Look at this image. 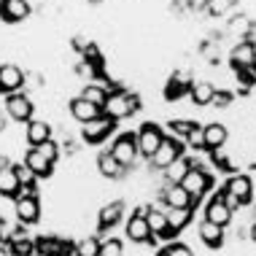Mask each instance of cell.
I'll return each instance as SVG.
<instances>
[{
  "label": "cell",
  "instance_id": "6da1fadb",
  "mask_svg": "<svg viewBox=\"0 0 256 256\" xmlns=\"http://www.w3.org/2000/svg\"><path fill=\"white\" fill-rule=\"evenodd\" d=\"M189 162H192V168H189V172L184 176V181L178 184V186H181L186 194L192 197V205H197L200 200L208 194V189H210L213 181H210V176L205 172V168L197 162V159H189Z\"/></svg>",
  "mask_w": 256,
  "mask_h": 256
},
{
  "label": "cell",
  "instance_id": "7a4b0ae2",
  "mask_svg": "<svg viewBox=\"0 0 256 256\" xmlns=\"http://www.w3.org/2000/svg\"><path fill=\"white\" fill-rule=\"evenodd\" d=\"M135 110H138V98L119 89V92H108V100L102 106V116H108L110 122H119V119L132 116Z\"/></svg>",
  "mask_w": 256,
  "mask_h": 256
},
{
  "label": "cell",
  "instance_id": "3957f363",
  "mask_svg": "<svg viewBox=\"0 0 256 256\" xmlns=\"http://www.w3.org/2000/svg\"><path fill=\"white\" fill-rule=\"evenodd\" d=\"M184 148H186V146L181 143V138H168V135H164L162 143H159V148L154 151V156L148 159V168L164 170L168 164H172L176 159L184 156Z\"/></svg>",
  "mask_w": 256,
  "mask_h": 256
},
{
  "label": "cell",
  "instance_id": "277c9868",
  "mask_svg": "<svg viewBox=\"0 0 256 256\" xmlns=\"http://www.w3.org/2000/svg\"><path fill=\"white\" fill-rule=\"evenodd\" d=\"M108 151H110V156H114V159L122 164L124 170H127V168H132V164H135V159L140 156V154H138V143H135V135H132V132H124V135H119L114 143H110V148H108Z\"/></svg>",
  "mask_w": 256,
  "mask_h": 256
},
{
  "label": "cell",
  "instance_id": "5b68a950",
  "mask_svg": "<svg viewBox=\"0 0 256 256\" xmlns=\"http://www.w3.org/2000/svg\"><path fill=\"white\" fill-rule=\"evenodd\" d=\"M162 138H164L162 127H159V124H154V122H146L140 130H138V135H135L138 154L151 159V156H154V151L159 148V143H162Z\"/></svg>",
  "mask_w": 256,
  "mask_h": 256
},
{
  "label": "cell",
  "instance_id": "8992f818",
  "mask_svg": "<svg viewBox=\"0 0 256 256\" xmlns=\"http://www.w3.org/2000/svg\"><path fill=\"white\" fill-rule=\"evenodd\" d=\"M127 240L130 243H156V238H151L148 232V224H146V208H140V210H135L132 216L127 218Z\"/></svg>",
  "mask_w": 256,
  "mask_h": 256
},
{
  "label": "cell",
  "instance_id": "52a82bcc",
  "mask_svg": "<svg viewBox=\"0 0 256 256\" xmlns=\"http://www.w3.org/2000/svg\"><path fill=\"white\" fill-rule=\"evenodd\" d=\"M6 110H8V116L14 122H30L36 106H32V100L24 92H14L6 98Z\"/></svg>",
  "mask_w": 256,
  "mask_h": 256
},
{
  "label": "cell",
  "instance_id": "ba28073f",
  "mask_svg": "<svg viewBox=\"0 0 256 256\" xmlns=\"http://www.w3.org/2000/svg\"><path fill=\"white\" fill-rule=\"evenodd\" d=\"M116 127V122H110L108 116H98V119H92V122H86L84 124V130H81V135H84V140L86 143H92V146H98V143H102L106 138L110 135V130Z\"/></svg>",
  "mask_w": 256,
  "mask_h": 256
},
{
  "label": "cell",
  "instance_id": "9c48e42d",
  "mask_svg": "<svg viewBox=\"0 0 256 256\" xmlns=\"http://www.w3.org/2000/svg\"><path fill=\"white\" fill-rule=\"evenodd\" d=\"M226 140H230V130H226V124L210 122V124H205V127H202V148L205 151L224 148Z\"/></svg>",
  "mask_w": 256,
  "mask_h": 256
},
{
  "label": "cell",
  "instance_id": "30bf717a",
  "mask_svg": "<svg viewBox=\"0 0 256 256\" xmlns=\"http://www.w3.org/2000/svg\"><path fill=\"white\" fill-rule=\"evenodd\" d=\"M232 216H234V213L224 205V192L213 194V197H210V202L205 205V221H210V224L226 226V224L232 221Z\"/></svg>",
  "mask_w": 256,
  "mask_h": 256
},
{
  "label": "cell",
  "instance_id": "8fae6325",
  "mask_svg": "<svg viewBox=\"0 0 256 256\" xmlns=\"http://www.w3.org/2000/svg\"><path fill=\"white\" fill-rule=\"evenodd\" d=\"M146 224H148L151 238H156V240H172L176 238V232L168 226V213L164 210H156V208L146 210Z\"/></svg>",
  "mask_w": 256,
  "mask_h": 256
},
{
  "label": "cell",
  "instance_id": "7c38bea8",
  "mask_svg": "<svg viewBox=\"0 0 256 256\" xmlns=\"http://www.w3.org/2000/svg\"><path fill=\"white\" fill-rule=\"evenodd\" d=\"M24 86V73L19 65H0V92L3 94H14Z\"/></svg>",
  "mask_w": 256,
  "mask_h": 256
},
{
  "label": "cell",
  "instance_id": "4fadbf2b",
  "mask_svg": "<svg viewBox=\"0 0 256 256\" xmlns=\"http://www.w3.org/2000/svg\"><path fill=\"white\" fill-rule=\"evenodd\" d=\"M14 210H16L19 224H36V221L40 218L38 197H16L14 200Z\"/></svg>",
  "mask_w": 256,
  "mask_h": 256
},
{
  "label": "cell",
  "instance_id": "5bb4252c",
  "mask_svg": "<svg viewBox=\"0 0 256 256\" xmlns=\"http://www.w3.org/2000/svg\"><path fill=\"white\" fill-rule=\"evenodd\" d=\"M224 192L232 194L240 205H246V202H251V197H254V184H251L248 176H232L230 181H226Z\"/></svg>",
  "mask_w": 256,
  "mask_h": 256
},
{
  "label": "cell",
  "instance_id": "9a60e30c",
  "mask_svg": "<svg viewBox=\"0 0 256 256\" xmlns=\"http://www.w3.org/2000/svg\"><path fill=\"white\" fill-rule=\"evenodd\" d=\"M24 138L32 148H38L40 143L52 140V124L46 119H30L27 122V130H24Z\"/></svg>",
  "mask_w": 256,
  "mask_h": 256
},
{
  "label": "cell",
  "instance_id": "2e32d148",
  "mask_svg": "<svg viewBox=\"0 0 256 256\" xmlns=\"http://www.w3.org/2000/svg\"><path fill=\"white\" fill-rule=\"evenodd\" d=\"M254 54H256V44H251V40H240L230 54L232 68L234 70H248V68L254 65Z\"/></svg>",
  "mask_w": 256,
  "mask_h": 256
},
{
  "label": "cell",
  "instance_id": "e0dca14e",
  "mask_svg": "<svg viewBox=\"0 0 256 256\" xmlns=\"http://www.w3.org/2000/svg\"><path fill=\"white\" fill-rule=\"evenodd\" d=\"M162 202L168 205V210H181V208H192V197L178 184H164Z\"/></svg>",
  "mask_w": 256,
  "mask_h": 256
},
{
  "label": "cell",
  "instance_id": "ac0fdd59",
  "mask_svg": "<svg viewBox=\"0 0 256 256\" xmlns=\"http://www.w3.org/2000/svg\"><path fill=\"white\" fill-rule=\"evenodd\" d=\"M0 16L6 22H22L30 16V3L27 0H0Z\"/></svg>",
  "mask_w": 256,
  "mask_h": 256
},
{
  "label": "cell",
  "instance_id": "d6986e66",
  "mask_svg": "<svg viewBox=\"0 0 256 256\" xmlns=\"http://www.w3.org/2000/svg\"><path fill=\"white\" fill-rule=\"evenodd\" d=\"M122 213H124V202H119V200H116V202L102 205V208H100V216H98V226H100V232H108L110 226L119 224Z\"/></svg>",
  "mask_w": 256,
  "mask_h": 256
},
{
  "label": "cell",
  "instance_id": "ffe728a7",
  "mask_svg": "<svg viewBox=\"0 0 256 256\" xmlns=\"http://www.w3.org/2000/svg\"><path fill=\"white\" fill-rule=\"evenodd\" d=\"M24 164H27L32 172H36V178H49L52 172H54V164H52L46 156H40L38 148H30V151H27V154H24Z\"/></svg>",
  "mask_w": 256,
  "mask_h": 256
},
{
  "label": "cell",
  "instance_id": "44dd1931",
  "mask_svg": "<svg viewBox=\"0 0 256 256\" xmlns=\"http://www.w3.org/2000/svg\"><path fill=\"white\" fill-rule=\"evenodd\" d=\"M100 114H102V110L98 106H92V102H86V100H81V98H73L70 100V116H73L76 122L86 124V122L98 119Z\"/></svg>",
  "mask_w": 256,
  "mask_h": 256
},
{
  "label": "cell",
  "instance_id": "7402d4cb",
  "mask_svg": "<svg viewBox=\"0 0 256 256\" xmlns=\"http://www.w3.org/2000/svg\"><path fill=\"white\" fill-rule=\"evenodd\" d=\"M213 94H216V86L210 81H192L189 84V98L194 106H210Z\"/></svg>",
  "mask_w": 256,
  "mask_h": 256
},
{
  "label": "cell",
  "instance_id": "603a6c76",
  "mask_svg": "<svg viewBox=\"0 0 256 256\" xmlns=\"http://www.w3.org/2000/svg\"><path fill=\"white\" fill-rule=\"evenodd\" d=\"M200 240H202L208 248H221L224 246V226L202 221V224H200Z\"/></svg>",
  "mask_w": 256,
  "mask_h": 256
},
{
  "label": "cell",
  "instance_id": "cb8c5ba5",
  "mask_svg": "<svg viewBox=\"0 0 256 256\" xmlns=\"http://www.w3.org/2000/svg\"><path fill=\"white\" fill-rule=\"evenodd\" d=\"M98 170H100L102 178H114V181L124 176V168L116 162L114 156H110V151H102V154L98 156Z\"/></svg>",
  "mask_w": 256,
  "mask_h": 256
},
{
  "label": "cell",
  "instance_id": "d4e9b609",
  "mask_svg": "<svg viewBox=\"0 0 256 256\" xmlns=\"http://www.w3.org/2000/svg\"><path fill=\"white\" fill-rule=\"evenodd\" d=\"M78 98L86 100V102H92V106H98L102 110V106H106V100H108V89L100 86V84H86L84 89H81Z\"/></svg>",
  "mask_w": 256,
  "mask_h": 256
},
{
  "label": "cell",
  "instance_id": "484cf974",
  "mask_svg": "<svg viewBox=\"0 0 256 256\" xmlns=\"http://www.w3.org/2000/svg\"><path fill=\"white\" fill-rule=\"evenodd\" d=\"M189 168H192V162L186 156H181V159H176L172 164H168L162 172H164V178H168V184H181L184 176L189 172Z\"/></svg>",
  "mask_w": 256,
  "mask_h": 256
},
{
  "label": "cell",
  "instance_id": "4316f807",
  "mask_svg": "<svg viewBox=\"0 0 256 256\" xmlns=\"http://www.w3.org/2000/svg\"><path fill=\"white\" fill-rule=\"evenodd\" d=\"M19 189H22V186H19L16 176H14V168L0 172V197H14V200H16Z\"/></svg>",
  "mask_w": 256,
  "mask_h": 256
},
{
  "label": "cell",
  "instance_id": "83f0119b",
  "mask_svg": "<svg viewBox=\"0 0 256 256\" xmlns=\"http://www.w3.org/2000/svg\"><path fill=\"white\" fill-rule=\"evenodd\" d=\"M192 221V208H181V210H168V226L172 232H184Z\"/></svg>",
  "mask_w": 256,
  "mask_h": 256
},
{
  "label": "cell",
  "instance_id": "f1b7e54d",
  "mask_svg": "<svg viewBox=\"0 0 256 256\" xmlns=\"http://www.w3.org/2000/svg\"><path fill=\"white\" fill-rule=\"evenodd\" d=\"M8 246H11V254L14 256H32V254H36V240L22 238V232L14 234V238L8 240Z\"/></svg>",
  "mask_w": 256,
  "mask_h": 256
},
{
  "label": "cell",
  "instance_id": "f546056e",
  "mask_svg": "<svg viewBox=\"0 0 256 256\" xmlns=\"http://www.w3.org/2000/svg\"><path fill=\"white\" fill-rule=\"evenodd\" d=\"M184 92H189V81H186V73L172 76L170 84H168V89H164V98H168V100H176V98H181Z\"/></svg>",
  "mask_w": 256,
  "mask_h": 256
},
{
  "label": "cell",
  "instance_id": "4dcf8cb0",
  "mask_svg": "<svg viewBox=\"0 0 256 256\" xmlns=\"http://www.w3.org/2000/svg\"><path fill=\"white\" fill-rule=\"evenodd\" d=\"M73 254L76 256H100V240L94 238V234H89V238L78 240V243L73 246Z\"/></svg>",
  "mask_w": 256,
  "mask_h": 256
},
{
  "label": "cell",
  "instance_id": "1f68e13d",
  "mask_svg": "<svg viewBox=\"0 0 256 256\" xmlns=\"http://www.w3.org/2000/svg\"><path fill=\"white\" fill-rule=\"evenodd\" d=\"M11 168H14V176H16V181H19V186H22V189H24V186H36V181H38V178H36V172H32L30 168H27L24 162L11 164Z\"/></svg>",
  "mask_w": 256,
  "mask_h": 256
},
{
  "label": "cell",
  "instance_id": "d6a6232c",
  "mask_svg": "<svg viewBox=\"0 0 256 256\" xmlns=\"http://www.w3.org/2000/svg\"><path fill=\"white\" fill-rule=\"evenodd\" d=\"M122 254H124V243H122V240L110 238V240H102V243H100V256H122Z\"/></svg>",
  "mask_w": 256,
  "mask_h": 256
},
{
  "label": "cell",
  "instance_id": "836d02e7",
  "mask_svg": "<svg viewBox=\"0 0 256 256\" xmlns=\"http://www.w3.org/2000/svg\"><path fill=\"white\" fill-rule=\"evenodd\" d=\"M38 151H40V156H46L52 164L60 159V146H57L54 140H46V143H40V146H38Z\"/></svg>",
  "mask_w": 256,
  "mask_h": 256
},
{
  "label": "cell",
  "instance_id": "e575fe53",
  "mask_svg": "<svg viewBox=\"0 0 256 256\" xmlns=\"http://www.w3.org/2000/svg\"><path fill=\"white\" fill-rule=\"evenodd\" d=\"M197 122H186V119H181V122H170V130H172V138H186L192 132V127H194Z\"/></svg>",
  "mask_w": 256,
  "mask_h": 256
},
{
  "label": "cell",
  "instance_id": "d590c367",
  "mask_svg": "<svg viewBox=\"0 0 256 256\" xmlns=\"http://www.w3.org/2000/svg\"><path fill=\"white\" fill-rule=\"evenodd\" d=\"M162 256H194V254H192V248L186 246V243H170L162 251Z\"/></svg>",
  "mask_w": 256,
  "mask_h": 256
},
{
  "label": "cell",
  "instance_id": "8d00e7d4",
  "mask_svg": "<svg viewBox=\"0 0 256 256\" xmlns=\"http://www.w3.org/2000/svg\"><path fill=\"white\" fill-rule=\"evenodd\" d=\"M186 143H189L192 148H202V127H200V124L192 127V132L186 135Z\"/></svg>",
  "mask_w": 256,
  "mask_h": 256
},
{
  "label": "cell",
  "instance_id": "74e56055",
  "mask_svg": "<svg viewBox=\"0 0 256 256\" xmlns=\"http://www.w3.org/2000/svg\"><path fill=\"white\" fill-rule=\"evenodd\" d=\"M230 102H232V94H230V92H216V94H213V100H210V106L226 108Z\"/></svg>",
  "mask_w": 256,
  "mask_h": 256
},
{
  "label": "cell",
  "instance_id": "f35d334b",
  "mask_svg": "<svg viewBox=\"0 0 256 256\" xmlns=\"http://www.w3.org/2000/svg\"><path fill=\"white\" fill-rule=\"evenodd\" d=\"M238 76H240V81H243L246 86H254L256 84V73L248 68V70H238Z\"/></svg>",
  "mask_w": 256,
  "mask_h": 256
},
{
  "label": "cell",
  "instance_id": "ab89813d",
  "mask_svg": "<svg viewBox=\"0 0 256 256\" xmlns=\"http://www.w3.org/2000/svg\"><path fill=\"white\" fill-rule=\"evenodd\" d=\"M8 168H11V159L6 156V154H0V172H3V170H8Z\"/></svg>",
  "mask_w": 256,
  "mask_h": 256
},
{
  "label": "cell",
  "instance_id": "60d3db41",
  "mask_svg": "<svg viewBox=\"0 0 256 256\" xmlns=\"http://www.w3.org/2000/svg\"><path fill=\"white\" fill-rule=\"evenodd\" d=\"M0 256H14V254H11V246L3 243V240H0Z\"/></svg>",
  "mask_w": 256,
  "mask_h": 256
},
{
  "label": "cell",
  "instance_id": "b9f144b4",
  "mask_svg": "<svg viewBox=\"0 0 256 256\" xmlns=\"http://www.w3.org/2000/svg\"><path fill=\"white\" fill-rule=\"evenodd\" d=\"M205 3H210V0H192V6H197V8H202Z\"/></svg>",
  "mask_w": 256,
  "mask_h": 256
},
{
  "label": "cell",
  "instance_id": "7bdbcfd3",
  "mask_svg": "<svg viewBox=\"0 0 256 256\" xmlns=\"http://www.w3.org/2000/svg\"><path fill=\"white\" fill-rule=\"evenodd\" d=\"M251 240H254V243H256V221H254V224H251Z\"/></svg>",
  "mask_w": 256,
  "mask_h": 256
},
{
  "label": "cell",
  "instance_id": "ee69618b",
  "mask_svg": "<svg viewBox=\"0 0 256 256\" xmlns=\"http://www.w3.org/2000/svg\"><path fill=\"white\" fill-rule=\"evenodd\" d=\"M251 70L256 73V54H254V65H251Z\"/></svg>",
  "mask_w": 256,
  "mask_h": 256
},
{
  "label": "cell",
  "instance_id": "f6af8a7d",
  "mask_svg": "<svg viewBox=\"0 0 256 256\" xmlns=\"http://www.w3.org/2000/svg\"><path fill=\"white\" fill-rule=\"evenodd\" d=\"M6 127V119H3V116H0V130H3Z\"/></svg>",
  "mask_w": 256,
  "mask_h": 256
},
{
  "label": "cell",
  "instance_id": "bcb514c9",
  "mask_svg": "<svg viewBox=\"0 0 256 256\" xmlns=\"http://www.w3.org/2000/svg\"><path fill=\"white\" fill-rule=\"evenodd\" d=\"M54 256H60V254H54Z\"/></svg>",
  "mask_w": 256,
  "mask_h": 256
}]
</instances>
